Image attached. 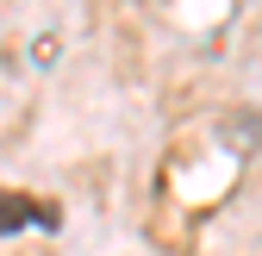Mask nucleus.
Masks as SVG:
<instances>
[{"label": "nucleus", "instance_id": "nucleus-1", "mask_svg": "<svg viewBox=\"0 0 262 256\" xmlns=\"http://www.w3.org/2000/svg\"><path fill=\"white\" fill-rule=\"evenodd\" d=\"M19 225H38V231H56L62 225V212L38 194H25V187H0V238L19 231Z\"/></svg>", "mask_w": 262, "mask_h": 256}]
</instances>
